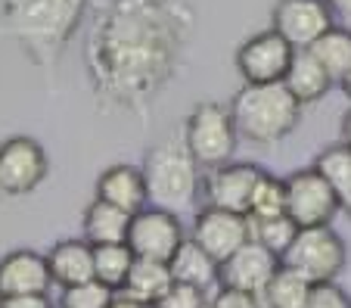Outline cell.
<instances>
[{"instance_id": "7a4b0ae2", "label": "cell", "mask_w": 351, "mask_h": 308, "mask_svg": "<svg viewBox=\"0 0 351 308\" xmlns=\"http://www.w3.org/2000/svg\"><path fill=\"white\" fill-rule=\"evenodd\" d=\"M87 0H7L0 22L34 56V62H53L78 32Z\"/></svg>"}, {"instance_id": "277c9868", "label": "cell", "mask_w": 351, "mask_h": 308, "mask_svg": "<svg viewBox=\"0 0 351 308\" xmlns=\"http://www.w3.org/2000/svg\"><path fill=\"white\" fill-rule=\"evenodd\" d=\"M143 178H146V193H149V206L168 209L178 215L180 209L193 206L199 193V165L190 156L184 137L180 141H165L159 147L149 150L143 162Z\"/></svg>"}, {"instance_id": "7c38bea8", "label": "cell", "mask_w": 351, "mask_h": 308, "mask_svg": "<svg viewBox=\"0 0 351 308\" xmlns=\"http://www.w3.org/2000/svg\"><path fill=\"white\" fill-rule=\"evenodd\" d=\"M190 240L199 243L221 265V261H227L237 249H243L252 240V224H249V215L206 206L193 222Z\"/></svg>"}, {"instance_id": "4316f807", "label": "cell", "mask_w": 351, "mask_h": 308, "mask_svg": "<svg viewBox=\"0 0 351 308\" xmlns=\"http://www.w3.org/2000/svg\"><path fill=\"white\" fill-rule=\"evenodd\" d=\"M249 224H252V240H258L265 249H271L277 259L286 252V249H289V243L295 240V234L302 230L289 218V215H280V218H265V222H252V218H249Z\"/></svg>"}, {"instance_id": "ffe728a7", "label": "cell", "mask_w": 351, "mask_h": 308, "mask_svg": "<svg viewBox=\"0 0 351 308\" xmlns=\"http://www.w3.org/2000/svg\"><path fill=\"white\" fill-rule=\"evenodd\" d=\"M81 228H84V240L90 243V246L125 243L128 228H131V215L115 209V206H109V202H103V200H93L90 206L84 209Z\"/></svg>"}, {"instance_id": "8992f818", "label": "cell", "mask_w": 351, "mask_h": 308, "mask_svg": "<svg viewBox=\"0 0 351 308\" xmlns=\"http://www.w3.org/2000/svg\"><path fill=\"white\" fill-rule=\"evenodd\" d=\"M345 259V240L332 228H302L289 249L280 255V265L302 274L308 283H330L342 274Z\"/></svg>"}, {"instance_id": "f1b7e54d", "label": "cell", "mask_w": 351, "mask_h": 308, "mask_svg": "<svg viewBox=\"0 0 351 308\" xmlns=\"http://www.w3.org/2000/svg\"><path fill=\"white\" fill-rule=\"evenodd\" d=\"M153 308H212V299L206 296V289L186 287V283H174L165 293V299Z\"/></svg>"}, {"instance_id": "3957f363", "label": "cell", "mask_w": 351, "mask_h": 308, "mask_svg": "<svg viewBox=\"0 0 351 308\" xmlns=\"http://www.w3.org/2000/svg\"><path fill=\"white\" fill-rule=\"evenodd\" d=\"M230 115L239 141L271 147V143H280L295 131L302 103L286 91L283 81H277V84H243L230 100Z\"/></svg>"}, {"instance_id": "83f0119b", "label": "cell", "mask_w": 351, "mask_h": 308, "mask_svg": "<svg viewBox=\"0 0 351 308\" xmlns=\"http://www.w3.org/2000/svg\"><path fill=\"white\" fill-rule=\"evenodd\" d=\"M112 302H115V289H109L99 281H87L78 283V287L62 289L60 308H109Z\"/></svg>"}, {"instance_id": "5b68a950", "label": "cell", "mask_w": 351, "mask_h": 308, "mask_svg": "<svg viewBox=\"0 0 351 308\" xmlns=\"http://www.w3.org/2000/svg\"><path fill=\"white\" fill-rule=\"evenodd\" d=\"M184 143L199 168H221L233 162L239 147V134L233 125L230 106L221 103H199L184 125Z\"/></svg>"}, {"instance_id": "e0dca14e", "label": "cell", "mask_w": 351, "mask_h": 308, "mask_svg": "<svg viewBox=\"0 0 351 308\" xmlns=\"http://www.w3.org/2000/svg\"><path fill=\"white\" fill-rule=\"evenodd\" d=\"M47 268L62 289L93 281V246L87 240H62L47 252Z\"/></svg>"}, {"instance_id": "7402d4cb", "label": "cell", "mask_w": 351, "mask_h": 308, "mask_svg": "<svg viewBox=\"0 0 351 308\" xmlns=\"http://www.w3.org/2000/svg\"><path fill=\"white\" fill-rule=\"evenodd\" d=\"M311 54H314V60L326 69L332 84H342V78L351 72V28L332 25L311 47Z\"/></svg>"}, {"instance_id": "8fae6325", "label": "cell", "mask_w": 351, "mask_h": 308, "mask_svg": "<svg viewBox=\"0 0 351 308\" xmlns=\"http://www.w3.org/2000/svg\"><path fill=\"white\" fill-rule=\"evenodd\" d=\"M292 56H295V50L274 28H267V32H258L249 40H243L233 62H237V72L243 75L245 84H277L289 72Z\"/></svg>"}, {"instance_id": "ac0fdd59", "label": "cell", "mask_w": 351, "mask_h": 308, "mask_svg": "<svg viewBox=\"0 0 351 308\" xmlns=\"http://www.w3.org/2000/svg\"><path fill=\"white\" fill-rule=\"evenodd\" d=\"M283 84H286V91L305 106V103H317L320 97H326V91L332 87V78L326 75V69L314 60L311 50H295Z\"/></svg>"}, {"instance_id": "44dd1931", "label": "cell", "mask_w": 351, "mask_h": 308, "mask_svg": "<svg viewBox=\"0 0 351 308\" xmlns=\"http://www.w3.org/2000/svg\"><path fill=\"white\" fill-rule=\"evenodd\" d=\"M174 287L171 268L165 261H149V259H134V268L125 281V289L121 293L131 296V299L143 302V305H159L165 299V293Z\"/></svg>"}, {"instance_id": "30bf717a", "label": "cell", "mask_w": 351, "mask_h": 308, "mask_svg": "<svg viewBox=\"0 0 351 308\" xmlns=\"http://www.w3.org/2000/svg\"><path fill=\"white\" fill-rule=\"evenodd\" d=\"M50 162L38 141L32 137H7L0 143V193L3 196H25L44 184Z\"/></svg>"}, {"instance_id": "f546056e", "label": "cell", "mask_w": 351, "mask_h": 308, "mask_svg": "<svg viewBox=\"0 0 351 308\" xmlns=\"http://www.w3.org/2000/svg\"><path fill=\"white\" fill-rule=\"evenodd\" d=\"M305 308H351V296L339 287L336 281L330 283H314L308 293Z\"/></svg>"}, {"instance_id": "4fadbf2b", "label": "cell", "mask_w": 351, "mask_h": 308, "mask_svg": "<svg viewBox=\"0 0 351 308\" xmlns=\"http://www.w3.org/2000/svg\"><path fill=\"white\" fill-rule=\"evenodd\" d=\"M261 174H265V168H258L255 162H227L221 168H212L206 174V184H202L206 206L249 215L255 184H258Z\"/></svg>"}, {"instance_id": "1f68e13d", "label": "cell", "mask_w": 351, "mask_h": 308, "mask_svg": "<svg viewBox=\"0 0 351 308\" xmlns=\"http://www.w3.org/2000/svg\"><path fill=\"white\" fill-rule=\"evenodd\" d=\"M0 308H53L47 293H32V296H7L0 299Z\"/></svg>"}, {"instance_id": "6da1fadb", "label": "cell", "mask_w": 351, "mask_h": 308, "mask_svg": "<svg viewBox=\"0 0 351 308\" xmlns=\"http://www.w3.org/2000/svg\"><path fill=\"white\" fill-rule=\"evenodd\" d=\"M190 38V7L171 0H112L90 38L93 87L115 106H143L165 91Z\"/></svg>"}, {"instance_id": "2e32d148", "label": "cell", "mask_w": 351, "mask_h": 308, "mask_svg": "<svg viewBox=\"0 0 351 308\" xmlns=\"http://www.w3.org/2000/svg\"><path fill=\"white\" fill-rule=\"evenodd\" d=\"M97 200L109 202V206L121 209V212H128V215L143 212V209L149 206L143 168L128 165V162L109 165L97 181Z\"/></svg>"}, {"instance_id": "d590c367", "label": "cell", "mask_w": 351, "mask_h": 308, "mask_svg": "<svg viewBox=\"0 0 351 308\" xmlns=\"http://www.w3.org/2000/svg\"><path fill=\"white\" fill-rule=\"evenodd\" d=\"M339 87H342V91H345V97H348V100H351V72L345 75V78H342V84H339Z\"/></svg>"}, {"instance_id": "4dcf8cb0", "label": "cell", "mask_w": 351, "mask_h": 308, "mask_svg": "<svg viewBox=\"0 0 351 308\" xmlns=\"http://www.w3.org/2000/svg\"><path fill=\"white\" fill-rule=\"evenodd\" d=\"M212 308H267L261 296L237 293V289H218V296L212 299Z\"/></svg>"}, {"instance_id": "484cf974", "label": "cell", "mask_w": 351, "mask_h": 308, "mask_svg": "<svg viewBox=\"0 0 351 308\" xmlns=\"http://www.w3.org/2000/svg\"><path fill=\"white\" fill-rule=\"evenodd\" d=\"M280 215H286V181L265 171L258 178V184H255L249 218L252 222H265V218H280Z\"/></svg>"}, {"instance_id": "5bb4252c", "label": "cell", "mask_w": 351, "mask_h": 308, "mask_svg": "<svg viewBox=\"0 0 351 308\" xmlns=\"http://www.w3.org/2000/svg\"><path fill=\"white\" fill-rule=\"evenodd\" d=\"M280 259L265 249L258 240H249L243 249L230 255L227 261H221L218 268V283L224 289H237V293L261 296L265 287L271 283V277L277 274Z\"/></svg>"}, {"instance_id": "d4e9b609", "label": "cell", "mask_w": 351, "mask_h": 308, "mask_svg": "<svg viewBox=\"0 0 351 308\" xmlns=\"http://www.w3.org/2000/svg\"><path fill=\"white\" fill-rule=\"evenodd\" d=\"M314 283H308L302 274H295L292 268L280 265L277 274L271 277V283L265 287L261 299L267 308H305L308 293H311Z\"/></svg>"}, {"instance_id": "d6a6232c", "label": "cell", "mask_w": 351, "mask_h": 308, "mask_svg": "<svg viewBox=\"0 0 351 308\" xmlns=\"http://www.w3.org/2000/svg\"><path fill=\"white\" fill-rule=\"evenodd\" d=\"M324 3L332 10V16H342V19H351V0H324Z\"/></svg>"}, {"instance_id": "d6986e66", "label": "cell", "mask_w": 351, "mask_h": 308, "mask_svg": "<svg viewBox=\"0 0 351 308\" xmlns=\"http://www.w3.org/2000/svg\"><path fill=\"white\" fill-rule=\"evenodd\" d=\"M168 268H171V277L174 283H186V287H196V289H212L218 283V261L206 252V249L193 243L190 237L184 240V246L174 252V259L168 261Z\"/></svg>"}, {"instance_id": "9c48e42d", "label": "cell", "mask_w": 351, "mask_h": 308, "mask_svg": "<svg viewBox=\"0 0 351 308\" xmlns=\"http://www.w3.org/2000/svg\"><path fill=\"white\" fill-rule=\"evenodd\" d=\"M332 25L336 16L324 0H277L271 13V28L292 50H311Z\"/></svg>"}, {"instance_id": "52a82bcc", "label": "cell", "mask_w": 351, "mask_h": 308, "mask_svg": "<svg viewBox=\"0 0 351 308\" xmlns=\"http://www.w3.org/2000/svg\"><path fill=\"white\" fill-rule=\"evenodd\" d=\"M339 212L342 202L317 168H298L286 178V215L298 228H330Z\"/></svg>"}, {"instance_id": "603a6c76", "label": "cell", "mask_w": 351, "mask_h": 308, "mask_svg": "<svg viewBox=\"0 0 351 308\" xmlns=\"http://www.w3.org/2000/svg\"><path fill=\"white\" fill-rule=\"evenodd\" d=\"M314 168L332 187L336 200L342 202V209H351V147L348 143H332L314 159Z\"/></svg>"}, {"instance_id": "8d00e7d4", "label": "cell", "mask_w": 351, "mask_h": 308, "mask_svg": "<svg viewBox=\"0 0 351 308\" xmlns=\"http://www.w3.org/2000/svg\"><path fill=\"white\" fill-rule=\"evenodd\" d=\"M348 215H351V209H348Z\"/></svg>"}, {"instance_id": "ba28073f", "label": "cell", "mask_w": 351, "mask_h": 308, "mask_svg": "<svg viewBox=\"0 0 351 308\" xmlns=\"http://www.w3.org/2000/svg\"><path fill=\"white\" fill-rule=\"evenodd\" d=\"M186 234L184 224L174 212L168 209L146 206L143 212L131 215V228H128V249L134 259H149V261H171L174 252L184 246Z\"/></svg>"}, {"instance_id": "9a60e30c", "label": "cell", "mask_w": 351, "mask_h": 308, "mask_svg": "<svg viewBox=\"0 0 351 308\" xmlns=\"http://www.w3.org/2000/svg\"><path fill=\"white\" fill-rule=\"evenodd\" d=\"M50 283L53 277L47 268V255H38L34 249H13L0 259V299L47 293Z\"/></svg>"}, {"instance_id": "cb8c5ba5", "label": "cell", "mask_w": 351, "mask_h": 308, "mask_svg": "<svg viewBox=\"0 0 351 308\" xmlns=\"http://www.w3.org/2000/svg\"><path fill=\"white\" fill-rule=\"evenodd\" d=\"M134 268V252L128 243H109V246H93V281L106 283L109 289L121 293L125 281Z\"/></svg>"}, {"instance_id": "836d02e7", "label": "cell", "mask_w": 351, "mask_h": 308, "mask_svg": "<svg viewBox=\"0 0 351 308\" xmlns=\"http://www.w3.org/2000/svg\"><path fill=\"white\" fill-rule=\"evenodd\" d=\"M109 308H149V305H143V302L131 299V296H125V293H115V302Z\"/></svg>"}, {"instance_id": "e575fe53", "label": "cell", "mask_w": 351, "mask_h": 308, "mask_svg": "<svg viewBox=\"0 0 351 308\" xmlns=\"http://www.w3.org/2000/svg\"><path fill=\"white\" fill-rule=\"evenodd\" d=\"M342 143H348L351 147V109L345 112V119H342Z\"/></svg>"}]
</instances>
